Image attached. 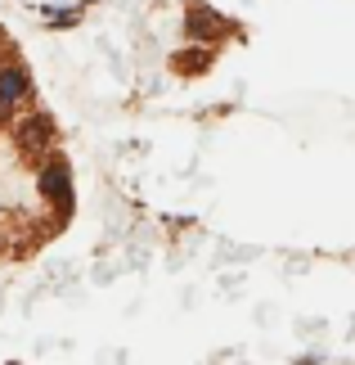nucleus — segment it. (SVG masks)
<instances>
[{"mask_svg": "<svg viewBox=\"0 0 355 365\" xmlns=\"http://www.w3.org/2000/svg\"><path fill=\"white\" fill-rule=\"evenodd\" d=\"M5 126H14V108L0 100V131H5Z\"/></svg>", "mask_w": 355, "mask_h": 365, "instance_id": "0eeeda50", "label": "nucleus"}, {"mask_svg": "<svg viewBox=\"0 0 355 365\" xmlns=\"http://www.w3.org/2000/svg\"><path fill=\"white\" fill-rule=\"evenodd\" d=\"M0 100H5L9 108H18L32 100V73H27L23 63H0Z\"/></svg>", "mask_w": 355, "mask_h": 365, "instance_id": "20e7f679", "label": "nucleus"}, {"mask_svg": "<svg viewBox=\"0 0 355 365\" xmlns=\"http://www.w3.org/2000/svg\"><path fill=\"white\" fill-rule=\"evenodd\" d=\"M207 68H211V50L207 46H194V50L171 54V73H180V77H203Z\"/></svg>", "mask_w": 355, "mask_h": 365, "instance_id": "39448f33", "label": "nucleus"}, {"mask_svg": "<svg viewBox=\"0 0 355 365\" xmlns=\"http://www.w3.org/2000/svg\"><path fill=\"white\" fill-rule=\"evenodd\" d=\"M54 145H59V126H54V118L46 113V108H32V113H23L18 122H14V149H18L27 163L41 167L50 153H59Z\"/></svg>", "mask_w": 355, "mask_h": 365, "instance_id": "f257e3e1", "label": "nucleus"}, {"mask_svg": "<svg viewBox=\"0 0 355 365\" xmlns=\"http://www.w3.org/2000/svg\"><path fill=\"white\" fill-rule=\"evenodd\" d=\"M225 32H234V27L225 23L216 9L203 5V0H189V9H184V36H189L194 46H207V50H211Z\"/></svg>", "mask_w": 355, "mask_h": 365, "instance_id": "7ed1b4c3", "label": "nucleus"}, {"mask_svg": "<svg viewBox=\"0 0 355 365\" xmlns=\"http://www.w3.org/2000/svg\"><path fill=\"white\" fill-rule=\"evenodd\" d=\"M36 190H41V199H46L54 207V221H63L73 217V203H77V190H73V167H68L63 153H50L46 163L36 167Z\"/></svg>", "mask_w": 355, "mask_h": 365, "instance_id": "f03ea898", "label": "nucleus"}, {"mask_svg": "<svg viewBox=\"0 0 355 365\" xmlns=\"http://www.w3.org/2000/svg\"><path fill=\"white\" fill-rule=\"evenodd\" d=\"M9 365H18V361H9Z\"/></svg>", "mask_w": 355, "mask_h": 365, "instance_id": "6e6552de", "label": "nucleus"}, {"mask_svg": "<svg viewBox=\"0 0 355 365\" xmlns=\"http://www.w3.org/2000/svg\"><path fill=\"white\" fill-rule=\"evenodd\" d=\"M86 5H68V9H54V5H41V23L54 27V32H63V27H77Z\"/></svg>", "mask_w": 355, "mask_h": 365, "instance_id": "423d86ee", "label": "nucleus"}]
</instances>
